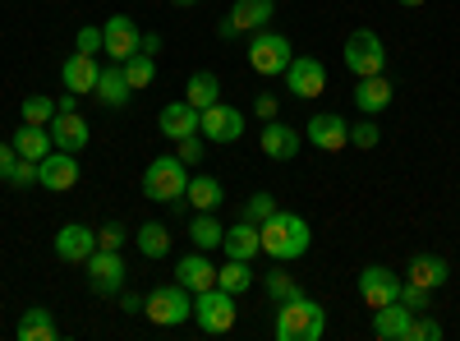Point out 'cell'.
Segmentation results:
<instances>
[{
    "instance_id": "6da1fadb",
    "label": "cell",
    "mask_w": 460,
    "mask_h": 341,
    "mask_svg": "<svg viewBox=\"0 0 460 341\" xmlns=\"http://www.w3.org/2000/svg\"><path fill=\"white\" fill-rule=\"evenodd\" d=\"M258 240H262V254H267V258L295 263V258L309 254L314 231H309V221H304L299 212H272V217L258 226Z\"/></svg>"
},
{
    "instance_id": "7a4b0ae2",
    "label": "cell",
    "mask_w": 460,
    "mask_h": 341,
    "mask_svg": "<svg viewBox=\"0 0 460 341\" xmlns=\"http://www.w3.org/2000/svg\"><path fill=\"white\" fill-rule=\"evenodd\" d=\"M272 332H277V341H318L327 332V310L299 291L295 300H281V305H277Z\"/></svg>"
},
{
    "instance_id": "3957f363",
    "label": "cell",
    "mask_w": 460,
    "mask_h": 341,
    "mask_svg": "<svg viewBox=\"0 0 460 341\" xmlns=\"http://www.w3.org/2000/svg\"><path fill=\"white\" fill-rule=\"evenodd\" d=\"M184 189H189V166H184L180 157L147 162V171H143V199L166 203V208H180V203H184Z\"/></svg>"
},
{
    "instance_id": "277c9868",
    "label": "cell",
    "mask_w": 460,
    "mask_h": 341,
    "mask_svg": "<svg viewBox=\"0 0 460 341\" xmlns=\"http://www.w3.org/2000/svg\"><path fill=\"white\" fill-rule=\"evenodd\" d=\"M341 60H345V69H350L355 79H368V74L387 69V47H382V37L373 28H355L350 37H345V47H341Z\"/></svg>"
},
{
    "instance_id": "5b68a950",
    "label": "cell",
    "mask_w": 460,
    "mask_h": 341,
    "mask_svg": "<svg viewBox=\"0 0 460 341\" xmlns=\"http://www.w3.org/2000/svg\"><path fill=\"white\" fill-rule=\"evenodd\" d=\"M143 314L157 328H180V323L194 319V291H184L180 282L175 286H157L143 300Z\"/></svg>"
},
{
    "instance_id": "8992f818",
    "label": "cell",
    "mask_w": 460,
    "mask_h": 341,
    "mask_svg": "<svg viewBox=\"0 0 460 341\" xmlns=\"http://www.w3.org/2000/svg\"><path fill=\"white\" fill-rule=\"evenodd\" d=\"M290 60H295V47H290V37H281V32H272V28H258L253 37H249V65L258 69V74H286L290 69Z\"/></svg>"
},
{
    "instance_id": "52a82bcc",
    "label": "cell",
    "mask_w": 460,
    "mask_h": 341,
    "mask_svg": "<svg viewBox=\"0 0 460 341\" xmlns=\"http://www.w3.org/2000/svg\"><path fill=\"white\" fill-rule=\"evenodd\" d=\"M194 323L208 332V337H226L235 328V295L221 291V286H208L194 295Z\"/></svg>"
},
{
    "instance_id": "ba28073f",
    "label": "cell",
    "mask_w": 460,
    "mask_h": 341,
    "mask_svg": "<svg viewBox=\"0 0 460 341\" xmlns=\"http://www.w3.org/2000/svg\"><path fill=\"white\" fill-rule=\"evenodd\" d=\"M84 273H88V282H93V291H97V295H115V291H125V277H129L120 249H93V254L84 258Z\"/></svg>"
},
{
    "instance_id": "9c48e42d",
    "label": "cell",
    "mask_w": 460,
    "mask_h": 341,
    "mask_svg": "<svg viewBox=\"0 0 460 341\" xmlns=\"http://www.w3.org/2000/svg\"><path fill=\"white\" fill-rule=\"evenodd\" d=\"M199 134L208 143H240L244 139V116L235 106H226V102H212L199 116Z\"/></svg>"
},
{
    "instance_id": "30bf717a",
    "label": "cell",
    "mask_w": 460,
    "mask_h": 341,
    "mask_svg": "<svg viewBox=\"0 0 460 341\" xmlns=\"http://www.w3.org/2000/svg\"><path fill=\"white\" fill-rule=\"evenodd\" d=\"M286 88H290L299 102L323 97V88H327V65H323L318 56H295L290 69H286Z\"/></svg>"
},
{
    "instance_id": "8fae6325",
    "label": "cell",
    "mask_w": 460,
    "mask_h": 341,
    "mask_svg": "<svg viewBox=\"0 0 460 341\" xmlns=\"http://www.w3.org/2000/svg\"><path fill=\"white\" fill-rule=\"evenodd\" d=\"M401 286L405 282L392 268H382V263H368L359 273V295H364L368 310H382V305H392V300H401Z\"/></svg>"
},
{
    "instance_id": "7c38bea8",
    "label": "cell",
    "mask_w": 460,
    "mask_h": 341,
    "mask_svg": "<svg viewBox=\"0 0 460 341\" xmlns=\"http://www.w3.org/2000/svg\"><path fill=\"white\" fill-rule=\"evenodd\" d=\"M79 162H74V153H65V148H51V153L37 162V184H47V189H56V194H65V189H74L79 184Z\"/></svg>"
},
{
    "instance_id": "4fadbf2b",
    "label": "cell",
    "mask_w": 460,
    "mask_h": 341,
    "mask_svg": "<svg viewBox=\"0 0 460 341\" xmlns=\"http://www.w3.org/2000/svg\"><path fill=\"white\" fill-rule=\"evenodd\" d=\"M102 37H106V56L120 65V60H129L134 51H138V42H143V32H138V23L129 19V14H111L106 23H102Z\"/></svg>"
},
{
    "instance_id": "5bb4252c",
    "label": "cell",
    "mask_w": 460,
    "mask_h": 341,
    "mask_svg": "<svg viewBox=\"0 0 460 341\" xmlns=\"http://www.w3.org/2000/svg\"><path fill=\"white\" fill-rule=\"evenodd\" d=\"M272 14H277L272 0H235V5H230V19L221 23V37H235V32H258V28L272 23Z\"/></svg>"
},
{
    "instance_id": "9a60e30c",
    "label": "cell",
    "mask_w": 460,
    "mask_h": 341,
    "mask_svg": "<svg viewBox=\"0 0 460 341\" xmlns=\"http://www.w3.org/2000/svg\"><path fill=\"white\" fill-rule=\"evenodd\" d=\"M304 139L314 148H323V153H341V148L350 143V121H341L336 111H323V116H314L304 125Z\"/></svg>"
},
{
    "instance_id": "2e32d148",
    "label": "cell",
    "mask_w": 460,
    "mask_h": 341,
    "mask_svg": "<svg viewBox=\"0 0 460 341\" xmlns=\"http://www.w3.org/2000/svg\"><path fill=\"white\" fill-rule=\"evenodd\" d=\"M56 258L60 263H84L93 249H97V231L93 226H84V221H69V226H60L56 231Z\"/></svg>"
},
{
    "instance_id": "e0dca14e",
    "label": "cell",
    "mask_w": 460,
    "mask_h": 341,
    "mask_svg": "<svg viewBox=\"0 0 460 341\" xmlns=\"http://www.w3.org/2000/svg\"><path fill=\"white\" fill-rule=\"evenodd\" d=\"M262 157L267 162H295L299 157V130H290V125H281V121H262Z\"/></svg>"
},
{
    "instance_id": "ac0fdd59",
    "label": "cell",
    "mask_w": 460,
    "mask_h": 341,
    "mask_svg": "<svg viewBox=\"0 0 460 341\" xmlns=\"http://www.w3.org/2000/svg\"><path fill=\"white\" fill-rule=\"evenodd\" d=\"M47 130H51V143L65 148V153H84L88 139H93V130H88V121L79 116V111H60Z\"/></svg>"
},
{
    "instance_id": "d6986e66",
    "label": "cell",
    "mask_w": 460,
    "mask_h": 341,
    "mask_svg": "<svg viewBox=\"0 0 460 341\" xmlns=\"http://www.w3.org/2000/svg\"><path fill=\"white\" fill-rule=\"evenodd\" d=\"M405 282L424 286V291H438V286L451 282V263H447L442 254H414L410 268H405Z\"/></svg>"
},
{
    "instance_id": "ffe728a7",
    "label": "cell",
    "mask_w": 460,
    "mask_h": 341,
    "mask_svg": "<svg viewBox=\"0 0 460 341\" xmlns=\"http://www.w3.org/2000/svg\"><path fill=\"white\" fill-rule=\"evenodd\" d=\"M175 282L184 286V291H208V286H217V268L208 263V249H194V254H184L180 263H175Z\"/></svg>"
},
{
    "instance_id": "44dd1931",
    "label": "cell",
    "mask_w": 460,
    "mask_h": 341,
    "mask_svg": "<svg viewBox=\"0 0 460 341\" xmlns=\"http://www.w3.org/2000/svg\"><path fill=\"white\" fill-rule=\"evenodd\" d=\"M410 328H414V310H405L401 300L373 310V332H377L382 341H410Z\"/></svg>"
},
{
    "instance_id": "7402d4cb",
    "label": "cell",
    "mask_w": 460,
    "mask_h": 341,
    "mask_svg": "<svg viewBox=\"0 0 460 341\" xmlns=\"http://www.w3.org/2000/svg\"><path fill=\"white\" fill-rule=\"evenodd\" d=\"M97 74H102L97 56H84V51H74V56L60 65V79H65V88H69V93H79V97L97 88Z\"/></svg>"
},
{
    "instance_id": "603a6c76",
    "label": "cell",
    "mask_w": 460,
    "mask_h": 341,
    "mask_svg": "<svg viewBox=\"0 0 460 341\" xmlns=\"http://www.w3.org/2000/svg\"><path fill=\"white\" fill-rule=\"evenodd\" d=\"M199 116L203 111H194L189 102H171V106H162V116H157V130L166 134V139H189V134H199Z\"/></svg>"
},
{
    "instance_id": "cb8c5ba5",
    "label": "cell",
    "mask_w": 460,
    "mask_h": 341,
    "mask_svg": "<svg viewBox=\"0 0 460 341\" xmlns=\"http://www.w3.org/2000/svg\"><path fill=\"white\" fill-rule=\"evenodd\" d=\"M221 249H226V258H249L253 263V254H262V240H258V226L253 221H235V226H226V236H221Z\"/></svg>"
},
{
    "instance_id": "d4e9b609",
    "label": "cell",
    "mask_w": 460,
    "mask_h": 341,
    "mask_svg": "<svg viewBox=\"0 0 460 341\" xmlns=\"http://www.w3.org/2000/svg\"><path fill=\"white\" fill-rule=\"evenodd\" d=\"M355 106L364 111V116L387 111V106H392V84H387V74H368V79H359V84H355Z\"/></svg>"
},
{
    "instance_id": "484cf974",
    "label": "cell",
    "mask_w": 460,
    "mask_h": 341,
    "mask_svg": "<svg viewBox=\"0 0 460 341\" xmlns=\"http://www.w3.org/2000/svg\"><path fill=\"white\" fill-rule=\"evenodd\" d=\"M10 143H14V153H19V157H28V162H42V157L51 153V148H56L47 125H28V121L14 130V139H10Z\"/></svg>"
},
{
    "instance_id": "4316f807",
    "label": "cell",
    "mask_w": 460,
    "mask_h": 341,
    "mask_svg": "<svg viewBox=\"0 0 460 341\" xmlns=\"http://www.w3.org/2000/svg\"><path fill=\"white\" fill-rule=\"evenodd\" d=\"M93 97H97L102 106H125V102L134 97V88H129V79H125V69H120V65L102 69V74H97V88H93Z\"/></svg>"
},
{
    "instance_id": "83f0119b",
    "label": "cell",
    "mask_w": 460,
    "mask_h": 341,
    "mask_svg": "<svg viewBox=\"0 0 460 341\" xmlns=\"http://www.w3.org/2000/svg\"><path fill=\"white\" fill-rule=\"evenodd\" d=\"M184 102L194 111H208L212 102H221V79L212 69H194V74H189V84H184Z\"/></svg>"
},
{
    "instance_id": "f1b7e54d",
    "label": "cell",
    "mask_w": 460,
    "mask_h": 341,
    "mask_svg": "<svg viewBox=\"0 0 460 341\" xmlns=\"http://www.w3.org/2000/svg\"><path fill=\"white\" fill-rule=\"evenodd\" d=\"M184 199L194 203L199 212H217V208H221V199H226V189H221V180H217V175H189Z\"/></svg>"
},
{
    "instance_id": "f546056e",
    "label": "cell",
    "mask_w": 460,
    "mask_h": 341,
    "mask_svg": "<svg viewBox=\"0 0 460 341\" xmlns=\"http://www.w3.org/2000/svg\"><path fill=\"white\" fill-rule=\"evenodd\" d=\"M14 337H19V341H51V337H56L51 310H23L19 323H14Z\"/></svg>"
},
{
    "instance_id": "4dcf8cb0",
    "label": "cell",
    "mask_w": 460,
    "mask_h": 341,
    "mask_svg": "<svg viewBox=\"0 0 460 341\" xmlns=\"http://www.w3.org/2000/svg\"><path fill=\"white\" fill-rule=\"evenodd\" d=\"M134 245H138L143 258H166L171 254V231H166L162 221H147V226H138V231H134Z\"/></svg>"
},
{
    "instance_id": "1f68e13d",
    "label": "cell",
    "mask_w": 460,
    "mask_h": 341,
    "mask_svg": "<svg viewBox=\"0 0 460 341\" xmlns=\"http://www.w3.org/2000/svg\"><path fill=\"white\" fill-rule=\"evenodd\" d=\"M258 282V273L249 268V258H226V268H217V286L230 291V295H240Z\"/></svg>"
},
{
    "instance_id": "d6a6232c",
    "label": "cell",
    "mask_w": 460,
    "mask_h": 341,
    "mask_svg": "<svg viewBox=\"0 0 460 341\" xmlns=\"http://www.w3.org/2000/svg\"><path fill=\"white\" fill-rule=\"evenodd\" d=\"M226 236V226L217 221V212H194V221H189V240H194V249H217Z\"/></svg>"
},
{
    "instance_id": "836d02e7",
    "label": "cell",
    "mask_w": 460,
    "mask_h": 341,
    "mask_svg": "<svg viewBox=\"0 0 460 341\" xmlns=\"http://www.w3.org/2000/svg\"><path fill=\"white\" fill-rule=\"evenodd\" d=\"M120 69H125L129 88L138 93V88H147L152 79H157V56H143V51H134L129 60H120Z\"/></svg>"
},
{
    "instance_id": "e575fe53",
    "label": "cell",
    "mask_w": 460,
    "mask_h": 341,
    "mask_svg": "<svg viewBox=\"0 0 460 341\" xmlns=\"http://www.w3.org/2000/svg\"><path fill=\"white\" fill-rule=\"evenodd\" d=\"M23 121L28 125H51L56 116H60V106H56V97H42V93H32V97H23Z\"/></svg>"
},
{
    "instance_id": "d590c367",
    "label": "cell",
    "mask_w": 460,
    "mask_h": 341,
    "mask_svg": "<svg viewBox=\"0 0 460 341\" xmlns=\"http://www.w3.org/2000/svg\"><path fill=\"white\" fill-rule=\"evenodd\" d=\"M272 212H281L272 194H253V199H244V221H253V226H262Z\"/></svg>"
},
{
    "instance_id": "8d00e7d4",
    "label": "cell",
    "mask_w": 460,
    "mask_h": 341,
    "mask_svg": "<svg viewBox=\"0 0 460 341\" xmlns=\"http://www.w3.org/2000/svg\"><path fill=\"white\" fill-rule=\"evenodd\" d=\"M267 295H272L277 305H281V300H295L299 295V282L290 273H267Z\"/></svg>"
},
{
    "instance_id": "74e56055",
    "label": "cell",
    "mask_w": 460,
    "mask_h": 341,
    "mask_svg": "<svg viewBox=\"0 0 460 341\" xmlns=\"http://www.w3.org/2000/svg\"><path fill=\"white\" fill-rule=\"evenodd\" d=\"M377 139H382V130H377L373 116H364L359 125H350V143H355V148H377Z\"/></svg>"
},
{
    "instance_id": "f35d334b",
    "label": "cell",
    "mask_w": 460,
    "mask_h": 341,
    "mask_svg": "<svg viewBox=\"0 0 460 341\" xmlns=\"http://www.w3.org/2000/svg\"><path fill=\"white\" fill-rule=\"evenodd\" d=\"M74 47H79L84 56H97V51L106 47V37H102V28H97V23H84V28H79V37H74Z\"/></svg>"
},
{
    "instance_id": "ab89813d",
    "label": "cell",
    "mask_w": 460,
    "mask_h": 341,
    "mask_svg": "<svg viewBox=\"0 0 460 341\" xmlns=\"http://www.w3.org/2000/svg\"><path fill=\"white\" fill-rule=\"evenodd\" d=\"M125 240H129V231L120 221H106L102 231H97V249H125Z\"/></svg>"
},
{
    "instance_id": "60d3db41",
    "label": "cell",
    "mask_w": 460,
    "mask_h": 341,
    "mask_svg": "<svg viewBox=\"0 0 460 341\" xmlns=\"http://www.w3.org/2000/svg\"><path fill=\"white\" fill-rule=\"evenodd\" d=\"M429 295H433V291H424V286H414V282H405V286H401V305L419 314V310H429Z\"/></svg>"
},
{
    "instance_id": "b9f144b4",
    "label": "cell",
    "mask_w": 460,
    "mask_h": 341,
    "mask_svg": "<svg viewBox=\"0 0 460 341\" xmlns=\"http://www.w3.org/2000/svg\"><path fill=\"white\" fill-rule=\"evenodd\" d=\"M410 341H442V323L438 319H414Z\"/></svg>"
},
{
    "instance_id": "7bdbcfd3",
    "label": "cell",
    "mask_w": 460,
    "mask_h": 341,
    "mask_svg": "<svg viewBox=\"0 0 460 341\" xmlns=\"http://www.w3.org/2000/svg\"><path fill=\"white\" fill-rule=\"evenodd\" d=\"M175 157H180L184 166H189V162H203V139H199V134L180 139V153H175Z\"/></svg>"
},
{
    "instance_id": "ee69618b",
    "label": "cell",
    "mask_w": 460,
    "mask_h": 341,
    "mask_svg": "<svg viewBox=\"0 0 460 341\" xmlns=\"http://www.w3.org/2000/svg\"><path fill=\"white\" fill-rule=\"evenodd\" d=\"M37 180V162H28V157H19V166H14V175H10V184L14 189H28Z\"/></svg>"
},
{
    "instance_id": "f6af8a7d",
    "label": "cell",
    "mask_w": 460,
    "mask_h": 341,
    "mask_svg": "<svg viewBox=\"0 0 460 341\" xmlns=\"http://www.w3.org/2000/svg\"><path fill=\"white\" fill-rule=\"evenodd\" d=\"M19 166V153H14V143H0V180H10Z\"/></svg>"
},
{
    "instance_id": "bcb514c9",
    "label": "cell",
    "mask_w": 460,
    "mask_h": 341,
    "mask_svg": "<svg viewBox=\"0 0 460 341\" xmlns=\"http://www.w3.org/2000/svg\"><path fill=\"white\" fill-rule=\"evenodd\" d=\"M253 111H258V121H277V111H281V102H277L272 93H262V97L253 102Z\"/></svg>"
},
{
    "instance_id": "7dc6e473",
    "label": "cell",
    "mask_w": 460,
    "mask_h": 341,
    "mask_svg": "<svg viewBox=\"0 0 460 341\" xmlns=\"http://www.w3.org/2000/svg\"><path fill=\"white\" fill-rule=\"evenodd\" d=\"M138 51H143V56H157V51H162V37H157V32H143Z\"/></svg>"
},
{
    "instance_id": "c3c4849f",
    "label": "cell",
    "mask_w": 460,
    "mask_h": 341,
    "mask_svg": "<svg viewBox=\"0 0 460 341\" xmlns=\"http://www.w3.org/2000/svg\"><path fill=\"white\" fill-rule=\"evenodd\" d=\"M120 310H125V314H143V300L129 295V291H120Z\"/></svg>"
},
{
    "instance_id": "681fc988",
    "label": "cell",
    "mask_w": 460,
    "mask_h": 341,
    "mask_svg": "<svg viewBox=\"0 0 460 341\" xmlns=\"http://www.w3.org/2000/svg\"><path fill=\"white\" fill-rule=\"evenodd\" d=\"M401 5H405V10H414V5H424V0H401Z\"/></svg>"
},
{
    "instance_id": "f907efd6",
    "label": "cell",
    "mask_w": 460,
    "mask_h": 341,
    "mask_svg": "<svg viewBox=\"0 0 460 341\" xmlns=\"http://www.w3.org/2000/svg\"><path fill=\"white\" fill-rule=\"evenodd\" d=\"M171 5H194V0H171Z\"/></svg>"
}]
</instances>
